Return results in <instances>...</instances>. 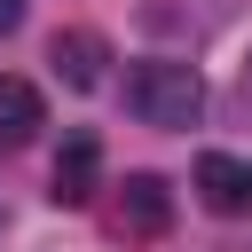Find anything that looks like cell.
I'll list each match as a JSON object with an SVG mask.
<instances>
[{
	"label": "cell",
	"mask_w": 252,
	"mask_h": 252,
	"mask_svg": "<svg viewBox=\"0 0 252 252\" xmlns=\"http://www.w3.org/2000/svg\"><path fill=\"white\" fill-rule=\"evenodd\" d=\"M197 197H205L213 213H244V205H252V165L228 158V150H205V158H197Z\"/></svg>",
	"instance_id": "obj_5"
},
{
	"label": "cell",
	"mask_w": 252,
	"mask_h": 252,
	"mask_svg": "<svg viewBox=\"0 0 252 252\" xmlns=\"http://www.w3.org/2000/svg\"><path fill=\"white\" fill-rule=\"evenodd\" d=\"M94 181H102V142L94 134H63V150H55V205H87L94 197Z\"/></svg>",
	"instance_id": "obj_3"
},
{
	"label": "cell",
	"mask_w": 252,
	"mask_h": 252,
	"mask_svg": "<svg viewBox=\"0 0 252 252\" xmlns=\"http://www.w3.org/2000/svg\"><path fill=\"white\" fill-rule=\"evenodd\" d=\"M47 63H55V79L63 87H102V71H110V39L102 32H87V24H71V32H55L47 39Z\"/></svg>",
	"instance_id": "obj_2"
},
{
	"label": "cell",
	"mask_w": 252,
	"mask_h": 252,
	"mask_svg": "<svg viewBox=\"0 0 252 252\" xmlns=\"http://www.w3.org/2000/svg\"><path fill=\"white\" fill-rule=\"evenodd\" d=\"M24 24V0H0V32H16Z\"/></svg>",
	"instance_id": "obj_7"
},
{
	"label": "cell",
	"mask_w": 252,
	"mask_h": 252,
	"mask_svg": "<svg viewBox=\"0 0 252 252\" xmlns=\"http://www.w3.org/2000/svg\"><path fill=\"white\" fill-rule=\"evenodd\" d=\"M165 220H173V189H165L158 173H126V189H118V228H126V236H165Z\"/></svg>",
	"instance_id": "obj_4"
},
{
	"label": "cell",
	"mask_w": 252,
	"mask_h": 252,
	"mask_svg": "<svg viewBox=\"0 0 252 252\" xmlns=\"http://www.w3.org/2000/svg\"><path fill=\"white\" fill-rule=\"evenodd\" d=\"M39 87H24V79H0V150H24L32 134H39Z\"/></svg>",
	"instance_id": "obj_6"
},
{
	"label": "cell",
	"mask_w": 252,
	"mask_h": 252,
	"mask_svg": "<svg viewBox=\"0 0 252 252\" xmlns=\"http://www.w3.org/2000/svg\"><path fill=\"white\" fill-rule=\"evenodd\" d=\"M126 110L142 118V126H197L205 118V79H197V63H173V55H150V63H134L126 71Z\"/></svg>",
	"instance_id": "obj_1"
}]
</instances>
